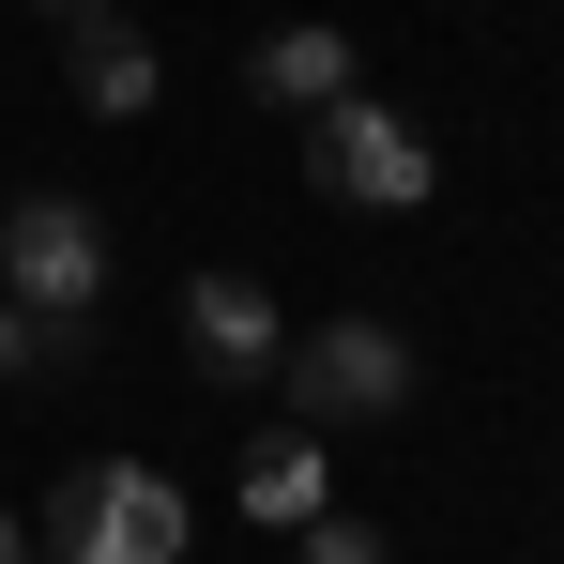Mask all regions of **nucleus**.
Returning <instances> with one entry per match:
<instances>
[{
	"instance_id": "f257e3e1",
	"label": "nucleus",
	"mask_w": 564,
	"mask_h": 564,
	"mask_svg": "<svg viewBox=\"0 0 564 564\" xmlns=\"http://www.w3.org/2000/svg\"><path fill=\"white\" fill-rule=\"evenodd\" d=\"M31 550L46 564H184V488H169L153 458H93V473L46 488Z\"/></svg>"
},
{
	"instance_id": "f03ea898",
	"label": "nucleus",
	"mask_w": 564,
	"mask_h": 564,
	"mask_svg": "<svg viewBox=\"0 0 564 564\" xmlns=\"http://www.w3.org/2000/svg\"><path fill=\"white\" fill-rule=\"evenodd\" d=\"M305 184L351 198V214H427V198H443V153H427L412 107L336 93V107H305Z\"/></svg>"
},
{
	"instance_id": "7ed1b4c3",
	"label": "nucleus",
	"mask_w": 564,
	"mask_h": 564,
	"mask_svg": "<svg viewBox=\"0 0 564 564\" xmlns=\"http://www.w3.org/2000/svg\"><path fill=\"white\" fill-rule=\"evenodd\" d=\"M275 381H290V427H381V412H412V336L367 321V305H336L321 336L275 351Z\"/></svg>"
},
{
	"instance_id": "20e7f679",
	"label": "nucleus",
	"mask_w": 564,
	"mask_h": 564,
	"mask_svg": "<svg viewBox=\"0 0 564 564\" xmlns=\"http://www.w3.org/2000/svg\"><path fill=\"white\" fill-rule=\"evenodd\" d=\"M0 290H15L46 336H93V305H107V214L93 198H15V214H0Z\"/></svg>"
},
{
	"instance_id": "39448f33",
	"label": "nucleus",
	"mask_w": 564,
	"mask_h": 564,
	"mask_svg": "<svg viewBox=\"0 0 564 564\" xmlns=\"http://www.w3.org/2000/svg\"><path fill=\"white\" fill-rule=\"evenodd\" d=\"M184 351H198V381H275L290 305L245 275V260H214V275H184Z\"/></svg>"
},
{
	"instance_id": "423d86ee",
	"label": "nucleus",
	"mask_w": 564,
	"mask_h": 564,
	"mask_svg": "<svg viewBox=\"0 0 564 564\" xmlns=\"http://www.w3.org/2000/svg\"><path fill=\"white\" fill-rule=\"evenodd\" d=\"M62 77H77V107L93 122H153V93H169V62H153V31L107 0V15H62Z\"/></svg>"
},
{
	"instance_id": "0eeeda50",
	"label": "nucleus",
	"mask_w": 564,
	"mask_h": 564,
	"mask_svg": "<svg viewBox=\"0 0 564 564\" xmlns=\"http://www.w3.org/2000/svg\"><path fill=\"white\" fill-rule=\"evenodd\" d=\"M229 503L260 519V534H305L321 503H336V458H321V427H260L245 473H229Z\"/></svg>"
},
{
	"instance_id": "6e6552de",
	"label": "nucleus",
	"mask_w": 564,
	"mask_h": 564,
	"mask_svg": "<svg viewBox=\"0 0 564 564\" xmlns=\"http://www.w3.org/2000/svg\"><path fill=\"white\" fill-rule=\"evenodd\" d=\"M245 93H260V107H336V93H367V77H351V31H260V46H245Z\"/></svg>"
},
{
	"instance_id": "1a4fd4ad",
	"label": "nucleus",
	"mask_w": 564,
	"mask_h": 564,
	"mask_svg": "<svg viewBox=\"0 0 564 564\" xmlns=\"http://www.w3.org/2000/svg\"><path fill=\"white\" fill-rule=\"evenodd\" d=\"M290 564H397V534H381V519H351V503H321V519L290 534Z\"/></svg>"
},
{
	"instance_id": "9d476101",
	"label": "nucleus",
	"mask_w": 564,
	"mask_h": 564,
	"mask_svg": "<svg viewBox=\"0 0 564 564\" xmlns=\"http://www.w3.org/2000/svg\"><path fill=\"white\" fill-rule=\"evenodd\" d=\"M62 351H77V336H46V321H31V305L0 290V381H46V367H62Z\"/></svg>"
},
{
	"instance_id": "9b49d317",
	"label": "nucleus",
	"mask_w": 564,
	"mask_h": 564,
	"mask_svg": "<svg viewBox=\"0 0 564 564\" xmlns=\"http://www.w3.org/2000/svg\"><path fill=\"white\" fill-rule=\"evenodd\" d=\"M0 564H46V550H31V519H0Z\"/></svg>"
},
{
	"instance_id": "f8f14e48",
	"label": "nucleus",
	"mask_w": 564,
	"mask_h": 564,
	"mask_svg": "<svg viewBox=\"0 0 564 564\" xmlns=\"http://www.w3.org/2000/svg\"><path fill=\"white\" fill-rule=\"evenodd\" d=\"M46 15H107V0H46Z\"/></svg>"
}]
</instances>
